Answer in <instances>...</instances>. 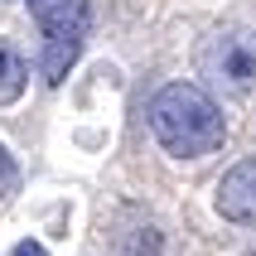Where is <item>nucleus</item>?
Segmentation results:
<instances>
[{
    "label": "nucleus",
    "instance_id": "f257e3e1",
    "mask_svg": "<svg viewBox=\"0 0 256 256\" xmlns=\"http://www.w3.org/2000/svg\"><path fill=\"white\" fill-rule=\"evenodd\" d=\"M150 130L174 160H203L228 140V121L213 92L198 82H170L150 97Z\"/></svg>",
    "mask_w": 256,
    "mask_h": 256
},
{
    "label": "nucleus",
    "instance_id": "f03ea898",
    "mask_svg": "<svg viewBox=\"0 0 256 256\" xmlns=\"http://www.w3.org/2000/svg\"><path fill=\"white\" fill-rule=\"evenodd\" d=\"M203 87L218 97H252L256 92V29L246 24H222L198 44L194 54Z\"/></svg>",
    "mask_w": 256,
    "mask_h": 256
},
{
    "label": "nucleus",
    "instance_id": "7ed1b4c3",
    "mask_svg": "<svg viewBox=\"0 0 256 256\" xmlns=\"http://www.w3.org/2000/svg\"><path fill=\"white\" fill-rule=\"evenodd\" d=\"M24 5L44 29V58H39L44 78L63 82L68 68L78 63V54H82L87 29H92V5L87 0H24Z\"/></svg>",
    "mask_w": 256,
    "mask_h": 256
},
{
    "label": "nucleus",
    "instance_id": "20e7f679",
    "mask_svg": "<svg viewBox=\"0 0 256 256\" xmlns=\"http://www.w3.org/2000/svg\"><path fill=\"white\" fill-rule=\"evenodd\" d=\"M218 213L228 218V222H256V155H246L242 164H232L222 179H218Z\"/></svg>",
    "mask_w": 256,
    "mask_h": 256
},
{
    "label": "nucleus",
    "instance_id": "39448f33",
    "mask_svg": "<svg viewBox=\"0 0 256 256\" xmlns=\"http://www.w3.org/2000/svg\"><path fill=\"white\" fill-rule=\"evenodd\" d=\"M24 82H29V68H24V58H20V48L0 39V106H10V102L24 97Z\"/></svg>",
    "mask_w": 256,
    "mask_h": 256
},
{
    "label": "nucleus",
    "instance_id": "423d86ee",
    "mask_svg": "<svg viewBox=\"0 0 256 256\" xmlns=\"http://www.w3.org/2000/svg\"><path fill=\"white\" fill-rule=\"evenodd\" d=\"M14 188H20V164H14V155L0 145V198H10Z\"/></svg>",
    "mask_w": 256,
    "mask_h": 256
},
{
    "label": "nucleus",
    "instance_id": "0eeeda50",
    "mask_svg": "<svg viewBox=\"0 0 256 256\" xmlns=\"http://www.w3.org/2000/svg\"><path fill=\"white\" fill-rule=\"evenodd\" d=\"M10 256H48V252H44V242H14Z\"/></svg>",
    "mask_w": 256,
    "mask_h": 256
},
{
    "label": "nucleus",
    "instance_id": "6e6552de",
    "mask_svg": "<svg viewBox=\"0 0 256 256\" xmlns=\"http://www.w3.org/2000/svg\"><path fill=\"white\" fill-rule=\"evenodd\" d=\"M246 256H256V252H246Z\"/></svg>",
    "mask_w": 256,
    "mask_h": 256
}]
</instances>
